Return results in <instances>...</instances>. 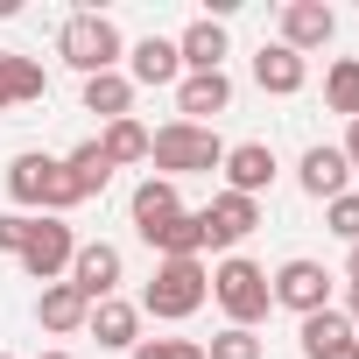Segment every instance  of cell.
<instances>
[{"instance_id":"obj_1","label":"cell","mask_w":359,"mask_h":359,"mask_svg":"<svg viewBox=\"0 0 359 359\" xmlns=\"http://www.w3.org/2000/svg\"><path fill=\"white\" fill-rule=\"evenodd\" d=\"M8 198L15 212L29 219H64L78 212V191H71V176H64V155H43V148H22L8 162Z\"/></svg>"},{"instance_id":"obj_2","label":"cell","mask_w":359,"mask_h":359,"mask_svg":"<svg viewBox=\"0 0 359 359\" xmlns=\"http://www.w3.org/2000/svg\"><path fill=\"white\" fill-rule=\"evenodd\" d=\"M148 162H155V176L184 184V176H212L226 162V141H219V127H198V120H162L148 134Z\"/></svg>"},{"instance_id":"obj_3","label":"cell","mask_w":359,"mask_h":359,"mask_svg":"<svg viewBox=\"0 0 359 359\" xmlns=\"http://www.w3.org/2000/svg\"><path fill=\"white\" fill-rule=\"evenodd\" d=\"M57 57H64L78 78H99V71H120V64H127V36H120L113 15L78 8V15L57 29Z\"/></svg>"},{"instance_id":"obj_4","label":"cell","mask_w":359,"mask_h":359,"mask_svg":"<svg viewBox=\"0 0 359 359\" xmlns=\"http://www.w3.org/2000/svg\"><path fill=\"white\" fill-rule=\"evenodd\" d=\"M212 296V268L205 261H155L148 289H141V317H162V324H184L198 317Z\"/></svg>"},{"instance_id":"obj_5","label":"cell","mask_w":359,"mask_h":359,"mask_svg":"<svg viewBox=\"0 0 359 359\" xmlns=\"http://www.w3.org/2000/svg\"><path fill=\"white\" fill-rule=\"evenodd\" d=\"M212 303L226 310V324H240V331H254L268 310H275V289H268V268L261 261H247V254H226L219 268H212Z\"/></svg>"},{"instance_id":"obj_6","label":"cell","mask_w":359,"mask_h":359,"mask_svg":"<svg viewBox=\"0 0 359 359\" xmlns=\"http://www.w3.org/2000/svg\"><path fill=\"white\" fill-rule=\"evenodd\" d=\"M71 254H78V233H71L64 219H36L15 261H22V275H29V282H43V289H50V282H64V275H71Z\"/></svg>"},{"instance_id":"obj_7","label":"cell","mask_w":359,"mask_h":359,"mask_svg":"<svg viewBox=\"0 0 359 359\" xmlns=\"http://www.w3.org/2000/svg\"><path fill=\"white\" fill-rule=\"evenodd\" d=\"M268 289H275V303H282V310H296V317L331 310V268H324V261H310V254L282 261V268L268 275Z\"/></svg>"},{"instance_id":"obj_8","label":"cell","mask_w":359,"mask_h":359,"mask_svg":"<svg viewBox=\"0 0 359 359\" xmlns=\"http://www.w3.org/2000/svg\"><path fill=\"white\" fill-rule=\"evenodd\" d=\"M331 36H338V15L324 8V0H282V15H275V43H282V50L310 57V50H324Z\"/></svg>"},{"instance_id":"obj_9","label":"cell","mask_w":359,"mask_h":359,"mask_svg":"<svg viewBox=\"0 0 359 359\" xmlns=\"http://www.w3.org/2000/svg\"><path fill=\"white\" fill-rule=\"evenodd\" d=\"M198 219H205V247H212V254H233V247H240V240H247V233L261 226V198L219 191V198H212V205H205Z\"/></svg>"},{"instance_id":"obj_10","label":"cell","mask_w":359,"mask_h":359,"mask_svg":"<svg viewBox=\"0 0 359 359\" xmlns=\"http://www.w3.org/2000/svg\"><path fill=\"white\" fill-rule=\"evenodd\" d=\"M85 303H106V296H120V247L113 240H78V254H71V275H64Z\"/></svg>"},{"instance_id":"obj_11","label":"cell","mask_w":359,"mask_h":359,"mask_svg":"<svg viewBox=\"0 0 359 359\" xmlns=\"http://www.w3.org/2000/svg\"><path fill=\"white\" fill-rule=\"evenodd\" d=\"M296 191L317 198V205H331V198L352 191V169H345V155H338L331 141H310V148H303V162H296Z\"/></svg>"},{"instance_id":"obj_12","label":"cell","mask_w":359,"mask_h":359,"mask_svg":"<svg viewBox=\"0 0 359 359\" xmlns=\"http://www.w3.org/2000/svg\"><path fill=\"white\" fill-rule=\"evenodd\" d=\"M219 169H226V191H240V198L275 191V176H282V162H275V148H268V141H233Z\"/></svg>"},{"instance_id":"obj_13","label":"cell","mask_w":359,"mask_h":359,"mask_svg":"<svg viewBox=\"0 0 359 359\" xmlns=\"http://www.w3.org/2000/svg\"><path fill=\"white\" fill-rule=\"evenodd\" d=\"M226 106H233V78L226 71H184V78H176V120L212 127Z\"/></svg>"},{"instance_id":"obj_14","label":"cell","mask_w":359,"mask_h":359,"mask_svg":"<svg viewBox=\"0 0 359 359\" xmlns=\"http://www.w3.org/2000/svg\"><path fill=\"white\" fill-rule=\"evenodd\" d=\"M296 345H303V359H359V331H352L345 310H317V317H303Z\"/></svg>"},{"instance_id":"obj_15","label":"cell","mask_w":359,"mask_h":359,"mask_svg":"<svg viewBox=\"0 0 359 359\" xmlns=\"http://www.w3.org/2000/svg\"><path fill=\"white\" fill-rule=\"evenodd\" d=\"M184 78V57H176V36H141L134 50H127V85L141 92H155V85H176Z\"/></svg>"},{"instance_id":"obj_16","label":"cell","mask_w":359,"mask_h":359,"mask_svg":"<svg viewBox=\"0 0 359 359\" xmlns=\"http://www.w3.org/2000/svg\"><path fill=\"white\" fill-rule=\"evenodd\" d=\"M85 331L99 338V352H134V345H141V303H127V296H106V303H92Z\"/></svg>"},{"instance_id":"obj_17","label":"cell","mask_w":359,"mask_h":359,"mask_svg":"<svg viewBox=\"0 0 359 359\" xmlns=\"http://www.w3.org/2000/svg\"><path fill=\"white\" fill-rule=\"evenodd\" d=\"M254 85L275 92V99H296V92L310 85V57H296V50H282V43H261V50H254Z\"/></svg>"},{"instance_id":"obj_18","label":"cell","mask_w":359,"mask_h":359,"mask_svg":"<svg viewBox=\"0 0 359 359\" xmlns=\"http://www.w3.org/2000/svg\"><path fill=\"white\" fill-rule=\"evenodd\" d=\"M176 57H184V71H226V57H233V36H226V22L198 15L184 36H176Z\"/></svg>"},{"instance_id":"obj_19","label":"cell","mask_w":359,"mask_h":359,"mask_svg":"<svg viewBox=\"0 0 359 359\" xmlns=\"http://www.w3.org/2000/svg\"><path fill=\"white\" fill-rule=\"evenodd\" d=\"M50 92V71L22 50H0V113H15V106H36Z\"/></svg>"},{"instance_id":"obj_20","label":"cell","mask_w":359,"mask_h":359,"mask_svg":"<svg viewBox=\"0 0 359 359\" xmlns=\"http://www.w3.org/2000/svg\"><path fill=\"white\" fill-rule=\"evenodd\" d=\"M127 212H134V233H155V226H169L176 212H184V191H176L169 184V176H141V184H134V198H127Z\"/></svg>"},{"instance_id":"obj_21","label":"cell","mask_w":359,"mask_h":359,"mask_svg":"<svg viewBox=\"0 0 359 359\" xmlns=\"http://www.w3.org/2000/svg\"><path fill=\"white\" fill-rule=\"evenodd\" d=\"M85 317H92V303H85L71 282H50V289L36 296V324H43L50 338H78V331H85Z\"/></svg>"},{"instance_id":"obj_22","label":"cell","mask_w":359,"mask_h":359,"mask_svg":"<svg viewBox=\"0 0 359 359\" xmlns=\"http://www.w3.org/2000/svg\"><path fill=\"white\" fill-rule=\"evenodd\" d=\"M148 247H155V261H198L205 254V219L198 212H176L169 226H155V233H141Z\"/></svg>"},{"instance_id":"obj_23","label":"cell","mask_w":359,"mask_h":359,"mask_svg":"<svg viewBox=\"0 0 359 359\" xmlns=\"http://www.w3.org/2000/svg\"><path fill=\"white\" fill-rule=\"evenodd\" d=\"M64 176H71V191H78V205H85V198H99V191L113 184V162H106L99 134H92V141H78V148L64 155Z\"/></svg>"},{"instance_id":"obj_24","label":"cell","mask_w":359,"mask_h":359,"mask_svg":"<svg viewBox=\"0 0 359 359\" xmlns=\"http://www.w3.org/2000/svg\"><path fill=\"white\" fill-rule=\"evenodd\" d=\"M85 113H99V120H134V85H127V71L85 78Z\"/></svg>"},{"instance_id":"obj_25","label":"cell","mask_w":359,"mask_h":359,"mask_svg":"<svg viewBox=\"0 0 359 359\" xmlns=\"http://www.w3.org/2000/svg\"><path fill=\"white\" fill-rule=\"evenodd\" d=\"M99 148H106L113 169H134V162H148V127H141V120H106Z\"/></svg>"},{"instance_id":"obj_26","label":"cell","mask_w":359,"mask_h":359,"mask_svg":"<svg viewBox=\"0 0 359 359\" xmlns=\"http://www.w3.org/2000/svg\"><path fill=\"white\" fill-rule=\"evenodd\" d=\"M324 106L345 113V120H359V57H331V71H324Z\"/></svg>"},{"instance_id":"obj_27","label":"cell","mask_w":359,"mask_h":359,"mask_svg":"<svg viewBox=\"0 0 359 359\" xmlns=\"http://www.w3.org/2000/svg\"><path fill=\"white\" fill-rule=\"evenodd\" d=\"M205 359H261V338H254V331H240V324H226V331L205 345Z\"/></svg>"},{"instance_id":"obj_28","label":"cell","mask_w":359,"mask_h":359,"mask_svg":"<svg viewBox=\"0 0 359 359\" xmlns=\"http://www.w3.org/2000/svg\"><path fill=\"white\" fill-rule=\"evenodd\" d=\"M324 226L345 240V247H359V191H345V198H331L324 205Z\"/></svg>"},{"instance_id":"obj_29","label":"cell","mask_w":359,"mask_h":359,"mask_svg":"<svg viewBox=\"0 0 359 359\" xmlns=\"http://www.w3.org/2000/svg\"><path fill=\"white\" fill-rule=\"evenodd\" d=\"M127 359H205V345L198 338H141Z\"/></svg>"},{"instance_id":"obj_30","label":"cell","mask_w":359,"mask_h":359,"mask_svg":"<svg viewBox=\"0 0 359 359\" xmlns=\"http://www.w3.org/2000/svg\"><path fill=\"white\" fill-rule=\"evenodd\" d=\"M29 212H0V254H22V240H29Z\"/></svg>"},{"instance_id":"obj_31","label":"cell","mask_w":359,"mask_h":359,"mask_svg":"<svg viewBox=\"0 0 359 359\" xmlns=\"http://www.w3.org/2000/svg\"><path fill=\"white\" fill-rule=\"evenodd\" d=\"M338 155H345V169L359 176V120H345V141H338Z\"/></svg>"},{"instance_id":"obj_32","label":"cell","mask_w":359,"mask_h":359,"mask_svg":"<svg viewBox=\"0 0 359 359\" xmlns=\"http://www.w3.org/2000/svg\"><path fill=\"white\" fill-rule=\"evenodd\" d=\"M345 317H352V331H359V282L345 289Z\"/></svg>"},{"instance_id":"obj_33","label":"cell","mask_w":359,"mask_h":359,"mask_svg":"<svg viewBox=\"0 0 359 359\" xmlns=\"http://www.w3.org/2000/svg\"><path fill=\"white\" fill-rule=\"evenodd\" d=\"M345 275H352V282H359V247H352V254H345Z\"/></svg>"},{"instance_id":"obj_34","label":"cell","mask_w":359,"mask_h":359,"mask_svg":"<svg viewBox=\"0 0 359 359\" xmlns=\"http://www.w3.org/2000/svg\"><path fill=\"white\" fill-rule=\"evenodd\" d=\"M36 359H71V352H64V345H50V352H36Z\"/></svg>"},{"instance_id":"obj_35","label":"cell","mask_w":359,"mask_h":359,"mask_svg":"<svg viewBox=\"0 0 359 359\" xmlns=\"http://www.w3.org/2000/svg\"><path fill=\"white\" fill-rule=\"evenodd\" d=\"M0 359H15V352H0Z\"/></svg>"}]
</instances>
